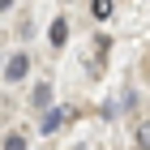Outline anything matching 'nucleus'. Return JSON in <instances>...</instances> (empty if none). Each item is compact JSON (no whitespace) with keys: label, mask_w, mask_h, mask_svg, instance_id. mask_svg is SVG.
<instances>
[{"label":"nucleus","mask_w":150,"mask_h":150,"mask_svg":"<svg viewBox=\"0 0 150 150\" xmlns=\"http://www.w3.org/2000/svg\"><path fill=\"white\" fill-rule=\"evenodd\" d=\"M64 120H69V112H56V107H47V112H43V120H39V133L47 137V133H56Z\"/></svg>","instance_id":"nucleus-1"},{"label":"nucleus","mask_w":150,"mask_h":150,"mask_svg":"<svg viewBox=\"0 0 150 150\" xmlns=\"http://www.w3.org/2000/svg\"><path fill=\"white\" fill-rule=\"evenodd\" d=\"M26 69H30V60H26L22 52H17V56H13L9 64H4V77H9V81H22V77H26Z\"/></svg>","instance_id":"nucleus-2"},{"label":"nucleus","mask_w":150,"mask_h":150,"mask_svg":"<svg viewBox=\"0 0 150 150\" xmlns=\"http://www.w3.org/2000/svg\"><path fill=\"white\" fill-rule=\"evenodd\" d=\"M69 43V26L64 22H52V47H64Z\"/></svg>","instance_id":"nucleus-3"},{"label":"nucleus","mask_w":150,"mask_h":150,"mask_svg":"<svg viewBox=\"0 0 150 150\" xmlns=\"http://www.w3.org/2000/svg\"><path fill=\"white\" fill-rule=\"evenodd\" d=\"M90 13L94 17H112V0H90Z\"/></svg>","instance_id":"nucleus-4"},{"label":"nucleus","mask_w":150,"mask_h":150,"mask_svg":"<svg viewBox=\"0 0 150 150\" xmlns=\"http://www.w3.org/2000/svg\"><path fill=\"white\" fill-rule=\"evenodd\" d=\"M47 103H52V86H39L35 90V107H47Z\"/></svg>","instance_id":"nucleus-5"},{"label":"nucleus","mask_w":150,"mask_h":150,"mask_svg":"<svg viewBox=\"0 0 150 150\" xmlns=\"http://www.w3.org/2000/svg\"><path fill=\"white\" fill-rule=\"evenodd\" d=\"M4 150H26V137L22 133H9V137H4Z\"/></svg>","instance_id":"nucleus-6"},{"label":"nucleus","mask_w":150,"mask_h":150,"mask_svg":"<svg viewBox=\"0 0 150 150\" xmlns=\"http://www.w3.org/2000/svg\"><path fill=\"white\" fill-rule=\"evenodd\" d=\"M137 146H142V150H150V125H142V129H137Z\"/></svg>","instance_id":"nucleus-7"},{"label":"nucleus","mask_w":150,"mask_h":150,"mask_svg":"<svg viewBox=\"0 0 150 150\" xmlns=\"http://www.w3.org/2000/svg\"><path fill=\"white\" fill-rule=\"evenodd\" d=\"M9 4H13V0H0V13H4V9H9Z\"/></svg>","instance_id":"nucleus-8"}]
</instances>
